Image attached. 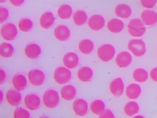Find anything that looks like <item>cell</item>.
I'll use <instances>...</instances> for the list:
<instances>
[{
  "label": "cell",
  "mask_w": 157,
  "mask_h": 118,
  "mask_svg": "<svg viewBox=\"0 0 157 118\" xmlns=\"http://www.w3.org/2000/svg\"><path fill=\"white\" fill-rule=\"evenodd\" d=\"M23 103L27 109L30 111H36L41 105V100L36 93H31L25 96Z\"/></svg>",
  "instance_id": "cell-8"
},
{
  "label": "cell",
  "mask_w": 157,
  "mask_h": 118,
  "mask_svg": "<svg viewBox=\"0 0 157 118\" xmlns=\"http://www.w3.org/2000/svg\"><path fill=\"white\" fill-rule=\"evenodd\" d=\"M124 88V82L121 77H116L109 84V90L112 95L116 97L123 95Z\"/></svg>",
  "instance_id": "cell-11"
},
{
  "label": "cell",
  "mask_w": 157,
  "mask_h": 118,
  "mask_svg": "<svg viewBox=\"0 0 157 118\" xmlns=\"http://www.w3.org/2000/svg\"><path fill=\"white\" fill-rule=\"evenodd\" d=\"M74 23L78 26L84 25L88 20V15L85 11L83 10H77L72 15Z\"/></svg>",
  "instance_id": "cell-26"
},
{
  "label": "cell",
  "mask_w": 157,
  "mask_h": 118,
  "mask_svg": "<svg viewBox=\"0 0 157 118\" xmlns=\"http://www.w3.org/2000/svg\"><path fill=\"white\" fill-rule=\"evenodd\" d=\"M100 118H115V115L113 112L109 109H105L99 116Z\"/></svg>",
  "instance_id": "cell-36"
},
{
  "label": "cell",
  "mask_w": 157,
  "mask_h": 118,
  "mask_svg": "<svg viewBox=\"0 0 157 118\" xmlns=\"http://www.w3.org/2000/svg\"><path fill=\"white\" fill-rule=\"evenodd\" d=\"M12 84L15 89L18 91H22L26 89L27 87V79L22 74H16L12 78Z\"/></svg>",
  "instance_id": "cell-18"
},
{
  "label": "cell",
  "mask_w": 157,
  "mask_h": 118,
  "mask_svg": "<svg viewBox=\"0 0 157 118\" xmlns=\"http://www.w3.org/2000/svg\"><path fill=\"white\" fill-rule=\"evenodd\" d=\"M53 33L56 39L59 41H66L71 36L70 29L63 24L58 25L55 28Z\"/></svg>",
  "instance_id": "cell-17"
},
{
  "label": "cell",
  "mask_w": 157,
  "mask_h": 118,
  "mask_svg": "<svg viewBox=\"0 0 157 118\" xmlns=\"http://www.w3.org/2000/svg\"><path fill=\"white\" fill-rule=\"evenodd\" d=\"M132 56L128 52L121 51L118 53L115 58L116 65L121 68L128 67L132 62Z\"/></svg>",
  "instance_id": "cell-13"
},
{
  "label": "cell",
  "mask_w": 157,
  "mask_h": 118,
  "mask_svg": "<svg viewBox=\"0 0 157 118\" xmlns=\"http://www.w3.org/2000/svg\"><path fill=\"white\" fill-rule=\"evenodd\" d=\"M125 114L129 117H131L136 114L139 111V106L137 102L131 101L128 102L123 108Z\"/></svg>",
  "instance_id": "cell-30"
},
{
  "label": "cell",
  "mask_w": 157,
  "mask_h": 118,
  "mask_svg": "<svg viewBox=\"0 0 157 118\" xmlns=\"http://www.w3.org/2000/svg\"><path fill=\"white\" fill-rule=\"evenodd\" d=\"M150 76L153 81L157 82V67H155L151 69Z\"/></svg>",
  "instance_id": "cell-37"
},
{
  "label": "cell",
  "mask_w": 157,
  "mask_h": 118,
  "mask_svg": "<svg viewBox=\"0 0 157 118\" xmlns=\"http://www.w3.org/2000/svg\"><path fill=\"white\" fill-rule=\"evenodd\" d=\"M142 89L140 86L135 83H131L129 84L125 90V93L126 96L131 100L137 99L141 94Z\"/></svg>",
  "instance_id": "cell-20"
},
{
  "label": "cell",
  "mask_w": 157,
  "mask_h": 118,
  "mask_svg": "<svg viewBox=\"0 0 157 118\" xmlns=\"http://www.w3.org/2000/svg\"><path fill=\"white\" fill-rule=\"evenodd\" d=\"M105 109V104L101 100H94L90 103V110L93 114L99 116Z\"/></svg>",
  "instance_id": "cell-29"
},
{
  "label": "cell",
  "mask_w": 157,
  "mask_h": 118,
  "mask_svg": "<svg viewBox=\"0 0 157 118\" xmlns=\"http://www.w3.org/2000/svg\"><path fill=\"white\" fill-rule=\"evenodd\" d=\"M128 49L132 54L137 57H142L145 55L147 49L145 42L142 39H132L128 44Z\"/></svg>",
  "instance_id": "cell-5"
},
{
  "label": "cell",
  "mask_w": 157,
  "mask_h": 118,
  "mask_svg": "<svg viewBox=\"0 0 157 118\" xmlns=\"http://www.w3.org/2000/svg\"><path fill=\"white\" fill-rule=\"evenodd\" d=\"M115 52V49L112 44H103L98 49L97 55L101 61L108 62L113 59Z\"/></svg>",
  "instance_id": "cell-4"
},
{
  "label": "cell",
  "mask_w": 157,
  "mask_h": 118,
  "mask_svg": "<svg viewBox=\"0 0 157 118\" xmlns=\"http://www.w3.org/2000/svg\"><path fill=\"white\" fill-rule=\"evenodd\" d=\"M142 6L147 9L153 8L156 4L157 0H140Z\"/></svg>",
  "instance_id": "cell-35"
},
{
  "label": "cell",
  "mask_w": 157,
  "mask_h": 118,
  "mask_svg": "<svg viewBox=\"0 0 157 118\" xmlns=\"http://www.w3.org/2000/svg\"><path fill=\"white\" fill-rule=\"evenodd\" d=\"M72 73L69 68L66 66L57 67L53 73V79L59 85L65 84L70 81Z\"/></svg>",
  "instance_id": "cell-3"
},
{
  "label": "cell",
  "mask_w": 157,
  "mask_h": 118,
  "mask_svg": "<svg viewBox=\"0 0 157 118\" xmlns=\"http://www.w3.org/2000/svg\"><path fill=\"white\" fill-rule=\"evenodd\" d=\"M9 2L15 7H19L21 6L25 0H9Z\"/></svg>",
  "instance_id": "cell-38"
},
{
  "label": "cell",
  "mask_w": 157,
  "mask_h": 118,
  "mask_svg": "<svg viewBox=\"0 0 157 118\" xmlns=\"http://www.w3.org/2000/svg\"><path fill=\"white\" fill-rule=\"evenodd\" d=\"M78 47L79 51L82 53L84 55H88L93 51L94 45L91 40L89 39H83L79 42Z\"/></svg>",
  "instance_id": "cell-25"
},
{
  "label": "cell",
  "mask_w": 157,
  "mask_h": 118,
  "mask_svg": "<svg viewBox=\"0 0 157 118\" xmlns=\"http://www.w3.org/2000/svg\"><path fill=\"white\" fill-rule=\"evenodd\" d=\"M13 117L15 118H30V112L23 108H17L13 112Z\"/></svg>",
  "instance_id": "cell-33"
},
{
  "label": "cell",
  "mask_w": 157,
  "mask_h": 118,
  "mask_svg": "<svg viewBox=\"0 0 157 118\" xmlns=\"http://www.w3.org/2000/svg\"><path fill=\"white\" fill-rule=\"evenodd\" d=\"M33 26V23L30 18H23L18 22V27L22 32H29Z\"/></svg>",
  "instance_id": "cell-32"
},
{
  "label": "cell",
  "mask_w": 157,
  "mask_h": 118,
  "mask_svg": "<svg viewBox=\"0 0 157 118\" xmlns=\"http://www.w3.org/2000/svg\"><path fill=\"white\" fill-rule=\"evenodd\" d=\"M6 0H0V2L1 3H3V2H6Z\"/></svg>",
  "instance_id": "cell-41"
},
{
  "label": "cell",
  "mask_w": 157,
  "mask_h": 118,
  "mask_svg": "<svg viewBox=\"0 0 157 118\" xmlns=\"http://www.w3.org/2000/svg\"><path fill=\"white\" fill-rule=\"evenodd\" d=\"M72 109L76 116H85L88 111V103L83 98H77L73 102Z\"/></svg>",
  "instance_id": "cell-9"
},
{
  "label": "cell",
  "mask_w": 157,
  "mask_h": 118,
  "mask_svg": "<svg viewBox=\"0 0 157 118\" xmlns=\"http://www.w3.org/2000/svg\"><path fill=\"white\" fill-rule=\"evenodd\" d=\"M64 66L69 69L75 68L79 63V58L77 54L73 52L66 53L63 58Z\"/></svg>",
  "instance_id": "cell-14"
},
{
  "label": "cell",
  "mask_w": 157,
  "mask_h": 118,
  "mask_svg": "<svg viewBox=\"0 0 157 118\" xmlns=\"http://www.w3.org/2000/svg\"><path fill=\"white\" fill-rule=\"evenodd\" d=\"M148 77V72L144 68H139L135 69L132 72V77L134 80L139 83L145 82Z\"/></svg>",
  "instance_id": "cell-28"
},
{
  "label": "cell",
  "mask_w": 157,
  "mask_h": 118,
  "mask_svg": "<svg viewBox=\"0 0 157 118\" xmlns=\"http://www.w3.org/2000/svg\"><path fill=\"white\" fill-rule=\"evenodd\" d=\"M9 17V12L7 8L5 7H0V23L5 22Z\"/></svg>",
  "instance_id": "cell-34"
},
{
  "label": "cell",
  "mask_w": 157,
  "mask_h": 118,
  "mask_svg": "<svg viewBox=\"0 0 157 118\" xmlns=\"http://www.w3.org/2000/svg\"><path fill=\"white\" fill-rule=\"evenodd\" d=\"M77 90L72 85H66L61 89V96L66 101H71L76 96Z\"/></svg>",
  "instance_id": "cell-22"
},
{
  "label": "cell",
  "mask_w": 157,
  "mask_h": 118,
  "mask_svg": "<svg viewBox=\"0 0 157 118\" xmlns=\"http://www.w3.org/2000/svg\"><path fill=\"white\" fill-rule=\"evenodd\" d=\"M6 77V72L3 70V69H1V79H0V84H2L4 82Z\"/></svg>",
  "instance_id": "cell-39"
},
{
  "label": "cell",
  "mask_w": 157,
  "mask_h": 118,
  "mask_svg": "<svg viewBox=\"0 0 157 118\" xmlns=\"http://www.w3.org/2000/svg\"><path fill=\"white\" fill-rule=\"evenodd\" d=\"M7 103L11 106H17L19 105L22 100V95L20 91L16 89L9 90L6 95Z\"/></svg>",
  "instance_id": "cell-15"
},
{
  "label": "cell",
  "mask_w": 157,
  "mask_h": 118,
  "mask_svg": "<svg viewBox=\"0 0 157 118\" xmlns=\"http://www.w3.org/2000/svg\"><path fill=\"white\" fill-rule=\"evenodd\" d=\"M0 34L3 39L8 41H13L18 34V30L14 23L7 22L1 26Z\"/></svg>",
  "instance_id": "cell-6"
},
{
  "label": "cell",
  "mask_w": 157,
  "mask_h": 118,
  "mask_svg": "<svg viewBox=\"0 0 157 118\" xmlns=\"http://www.w3.org/2000/svg\"><path fill=\"white\" fill-rule=\"evenodd\" d=\"M28 77L29 83L32 85L39 87L44 84L45 79V75L40 69H33L28 72Z\"/></svg>",
  "instance_id": "cell-7"
},
{
  "label": "cell",
  "mask_w": 157,
  "mask_h": 118,
  "mask_svg": "<svg viewBox=\"0 0 157 118\" xmlns=\"http://www.w3.org/2000/svg\"><path fill=\"white\" fill-rule=\"evenodd\" d=\"M135 117H144V116H140V115H137V116H136Z\"/></svg>",
  "instance_id": "cell-42"
},
{
  "label": "cell",
  "mask_w": 157,
  "mask_h": 118,
  "mask_svg": "<svg viewBox=\"0 0 157 118\" xmlns=\"http://www.w3.org/2000/svg\"><path fill=\"white\" fill-rule=\"evenodd\" d=\"M107 27L111 33H118L122 31L124 27V24L122 20L117 18H113L108 21Z\"/></svg>",
  "instance_id": "cell-21"
},
{
  "label": "cell",
  "mask_w": 157,
  "mask_h": 118,
  "mask_svg": "<svg viewBox=\"0 0 157 118\" xmlns=\"http://www.w3.org/2000/svg\"><path fill=\"white\" fill-rule=\"evenodd\" d=\"M105 20L99 14H94L91 15L88 21V27L93 31H99L105 26Z\"/></svg>",
  "instance_id": "cell-10"
},
{
  "label": "cell",
  "mask_w": 157,
  "mask_h": 118,
  "mask_svg": "<svg viewBox=\"0 0 157 118\" xmlns=\"http://www.w3.org/2000/svg\"><path fill=\"white\" fill-rule=\"evenodd\" d=\"M72 8L69 4L61 5L57 10V14L62 20H67L70 18L72 15Z\"/></svg>",
  "instance_id": "cell-27"
},
{
  "label": "cell",
  "mask_w": 157,
  "mask_h": 118,
  "mask_svg": "<svg viewBox=\"0 0 157 118\" xmlns=\"http://www.w3.org/2000/svg\"><path fill=\"white\" fill-rule=\"evenodd\" d=\"M129 34L134 37H141L146 31L145 24L139 18L131 19L127 26Z\"/></svg>",
  "instance_id": "cell-2"
},
{
  "label": "cell",
  "mask_w": 157,
  "mask_h": 118,
  "mask_svg": "<svg viewBox=\"0 0 157 118\" xmlns=\"http://www.w3.org/2000/svg\"><path fill=\"white\" fill-rule=\"evenodd\" d=\"M93 76L92 69L88 66L81 67L77 73L78 79L82 82H89Z\"/></svg>",
  "instance_id": "cell-24"
},
{
  "label": "cell",
  "mask_w": 157,
  "mask_h": 118,
  "mask_svg": "<svg viewBox=\"0 0 157 118\" xmlns=\"http://www.w3.org/2000/svg\"><path fill=\"white\" fill-rule=\"evenodd\" d=\"M41 48L36 43H29L26 45L24 49L25 56L31 60L37 59L41 54Z\"/></svg>",
  "instance_id": "cell-12"
},
{
  "label": "cell",
  "mask_w": 157,
  "mask_h": 118,
  "mask_svg": "<svg viewBox=\"0 0 157 118\" xmlns=\"http://www.w3.org/2000/svg\"><path fill=\"white\" fill-rule=\"evenodd\" d=\"M14 52L13 46L8 42H2L0 46V55L3 58H9Z\"/></svg>",
  "instance_id": "cell-31"
},
{
  "label": "cell",
  "mask_w": 157,
  "mask_h": 118,
  "mask_svg": "<svg viewBox=\"0 0 157 118\" xmlns=\"http://www.w3.org/2000/svg\"><path fill=\"white\" fill-rule=\"evenodd\" d=\"M55 21V17L51 12H45L39 18V24L41 28L47 30L52 26Z\"/></svg>",
  "instance_id": "cell-19"
},
{
  "label": "cell",
  "mask_w": 157,
  "mask_h": 118,
  "mask_svg": "<svg viewBox=\"0 0 157 118\" xmlns=\"http://www.w3.org/2000/svg\"><path fill=\"white\" fill-rule=\"evenodd\" d=\"M0 92H1V103H2V100H3V93H2V90H1Z\"/></svg>",
  "instance_id": "cell-40"
},
{
  "label": "cell",
  "mask_w": 157,
  "mask_h": 118,
  "mask_svg": "<svg viewBox=\"0 0 157 118\" xmlns=\"http://www.w3.org/2000/svg\"><path fill=\"white\" fill-rule=\"evenodd\" d=\"M115 15L121 18H128L132 14V9L126 4H119L115 8Z\"/></svg>",
  "instance_id": "cell-23"
},
{
  "label": "cell",
  "mask_w": 157,
  "mask_h": 118,
  "mask_svg": "<svg viewBox=\"0 0 157 118\" xmlns=\"http://www.w3.org/2000/svg\"><path fill=\"white\" fill-rule=\"evenodd\" d=\"M59 100L60 98L58 92L52 88L47 90L42 96L43 103L48 109L56 108L59 104Z\"/></svg>",
  "instance_id": "cell-1"
},
{
  "label": "cell",
  "mask_w": 157,
  "mask_h": 118,
  "mask_svg": "<svg viewBox=\"0 0 157 118\" xmlns=\"http://www.w3.org/2000/svg\"><path fill=\"white\" fill-rule=\"evenodd\" d=\"M140 17L145 25L151 26L157 23V12L150 9L143 10Z\"/></svg>",
  "instance_id": "cell-16"
}]
</instances>
